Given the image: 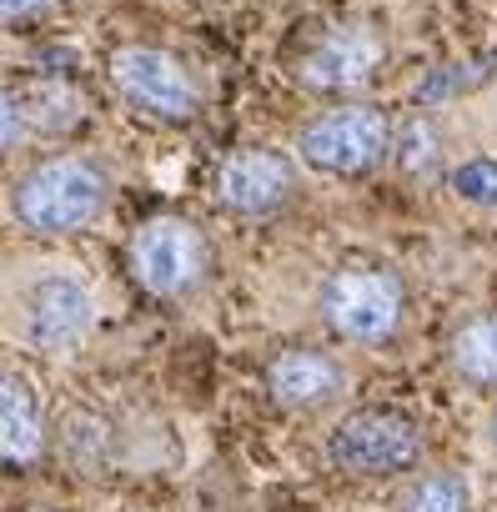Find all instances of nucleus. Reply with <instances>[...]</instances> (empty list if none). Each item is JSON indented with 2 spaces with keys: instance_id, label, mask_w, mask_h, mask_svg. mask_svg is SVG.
Wrapping results in <instances>:
<instances>
[{
  "instance_id": "nucleus-1",
  "label": "nucleus",
  "mask_w": 497,
  "mask_h": 512,
  "mask_svg": "<svg viewBox=\"0 0 497 512\" xmlns=\"http://www.w3.org/2000/svg\"><path fill=\"white\" fill-rule=\"evenodd\" d=\"M16 216L41 231V236H66V231H81L101 216L106 206V176L76 156H56L46 166H36L26 181H16V196H11Z\"/></svg>"
},
{
  "instance_id": "nucleus-2",
  "label": "nucleus",
  "mask_w": 497,
  "mask_h": 512,
  "mask_svg": "<svg viewBox=\"0 0 497 512\" xmlns=\"http://www.w3.org/2000/svg\"><path fill=\"white\" fill-rule=\"evenodd\" d=\"M422 457V432L412 417L392 412V407H362L347 412L332 432H327V462L337 472L352 477H387V472H407Z\"/></svg>"
},
{
  "instance_id": "nucleus-3",
  "label": "nucleus",
  "mask_w": 497,
  "mask_h": 512,
  "mask_svg": "<svg viewBox=\"0 0 497 512\" xmlns=\"http://www.w3.org/2000/svg\"><path fill=\"white\" fill-rule=\"evenodd\" d=\"M322 317L347 342H382L402 322V282L377 267L332 272L322 287Z\"/></svg>"
},
{
  "instance_id": "nucleus-4",
  "label": "nucleus",
  "mask_w": 497,
  "mask_h": 512,
  "mask_svg": "<svg viewBox=\"0 0 497 512\" xmlns=\"http://www.w3.org/2000/svg\"><path fill=\"white\" fill-rule=\"evenodd\" d=\"M387 141H392V126L377 106H342V111H327L312 126H302L297 151L322 176H357L382 161Z\"/></svg>"
},
{
  "instance_id": "nucleus-5",
  "label": "nucleus",
  "mask_w": 497,
  "mask_h": 512,
  "mask_svg": "<svg viewBox=\"0 0 497 512\" xmlns=\"http://www.w3.org/2000/svg\"><path fill=\"white\" fill-rule=\"evenodd\" d=\"M111 81L126 96V106L156 121H191L201 106L191 71L171 51H156V46H121L111 56Z\"/></svg>"
},
{
  "instance_id": "nucleus-6",
  "label": "nucleus",
  "mask_w": 497,
  "mask_h": 512,
  "mask_svg": "<svg viewBox=\"0 0 497 512\" xmlns=\"http://www.w3.org/2000/svg\"><path fill=\"white\" fill-rule=\"evenodd\" d=\"M21 312H26V342L36 352H71L96 322V297L76 272L51 267L26 282Z\"/></svg>"
},
{
  "instance_id": "nucleus-7",
  "label": "nucleus",
  "mask_w": 497,
  "mask_h": 512,
  "mask_svg": "<svg viewBox=\"0 0 497 512\" xmlns=\"http://www.w3.org/2000/svg\"><path fill=\"white\" fill-rule=\"evenodd\" d=\"M131 272H136V282L146 292L181 297L206 272V241H201V231L191 221L161 216V221L136 231V241H131Z\"/></svg>"
},
{
  "instance_id": "nucleus-8",
  "label": "nucleus",
  "mask_w": 497,
  "mask_h": 512,
  "mask_svg": "<svg viewBox=\"0 0 497 512\" xmlns=\"http://www.w3.org/2000/svg\"><path fill=\"white\" fill-rule=\"evenodd\" d=\"M211 191L221 206H231L241 216L277 211L292 196V161L282 151H267V146H241V151L216 161Z\"/></svg>"
},
{
  "instance_id": "nucleus-9",
  "label": "nucleus",
  "mask_w": 497,
  "mask_h": 512,
  "mask_svg": "<svg viewBox=\"0 0 497 512\" xmlns=\"http://www.w3.org/2000/svg\"><path fill=\"white\" fill-rule=\"evenodd\" d=\"M387 46L372 26H337L302 56V81L317 91H357L377 76Z\"/></svg>"
},
{
  "instance_id": "nucleus-10",
  "label": "nucleus",
  "mask_w": 497,
  "mask_h": 512,
  "mask_svg": "<svg viewBox=\"0 0 497 512\" xmlns=\"http://www.w3.org/2000/svg\"><path fill=\"white\" fill-rule=\"evenodd\" d=\"M342 387H347V372H342L332 357L312 352V347H287V352H277L272 367H267V392H272V402H282V407H292V412L322 407V402H332Z\"/></svg>"
},
{
  "instance_id": "nucleus-11",
  "label": "nucleus",
  "mask_w": 497,
  "mask_h": 512,
  "mask_svg": "<svg viewBox=\"0 0 497 512\" xmlns=\"http://www.w3.org/2000/svg\"><path fill=\"white\" fill-rule=\"evenodd\" d=\"M0 452H6V467H26L41 452V402L26 372H6L0 382Z\"/></svg>"
},
{
  "instance_id": "nucleus-12",
  "label": "nucleus",
  "mask_w": 497,
  "mask_h": 512,
  "mask_svg": "<svg viewBox=\"0 0 497 512\" xmlns=\"http://www.w3.org/2000/svg\"><path fill=\"white\" fill-rule=\"evenodd\" d=\"M11 96L21 101V116H26V131H41V136H61V131H76L81 116H86V101L71 81L61 76H41V81H26L21 91L11 86Z\"/></svg>"
},
{
  "instance_id": "nucleus-13",
  "label": "nucleus",
  "mask_w": 497,
  "mask_h": 512,
  "mask_svg": "<svg viewBox=\"0 0 497 512\" xmlns=\"http://www.w3.org/2000/svg\"><path fill=\"white\" fill-rule=\"evenodd\" d=\"M452 362L472 382H497V317L467 322L457 332V342H452Z\"/></svg>"
},
{
  "instance_id": "nucleus-14",
  "label": "nucleus",
  "mask_w": 497,
  "mask_h": 512,
  "mask_svg": "<svg viewBox=\"0 0 497 512\" xmlns=\"http://www.w3.org/2000/svg\"><path fill=\"white\" fill-rule=\"evenodd\" d=\"M397 512H472V487L462 472H437V477L417 482L397 502Z\"/></svg>"
},
{
  "instance_id": "nucleus-15",
  "label": "nucleus",
  "mask_w": 497,
  "mask_h": 512,
  "mask_svg": "<svg viewBox=\"0 0 497 512\" xmlns=\"http://www.w3.org/2000/svg\"><path fill=\"white\" fill-rule=\"evenodd\" d=\"M492 66H497V56H487V61H447V66L427 71V81L417 86V101L432 106V101H447L457 91H477V86L492 81Z\"/></svg>"
},
{
  "instance_id": "nucleus-16",
  "label": "nucleus",
  "mask_w": 497,
  "mask_h": 512,
  "mask_svg": "<svg viewBox=\"0 0 497 512\" xmlns=\"http://www.w3.org/2000/svg\"><path fill=\"white\" fill-rule=\"evenodd\" d=\"M452 191H457V201L492 211V206H497V161H492V156L462 161V166L452 171Z\"/></svg>"
},
{
  "instance_id": "nucleus-17",
  "label": "nucleus",
  "mask_w": 497,
  "mask_h": 512,
  "mask_svg": "<svg viewBox=\"0 0 497 512\" xmlns=\"http://www.w3.org/2000/svg\"><path fill=\"white\" fill-rule=\"evenodd\" d=\"M66 452H71L86 472H96V467H101V452H106V422L91 417V412H76V417H71V432H66Z\"/></svg>"
},
{
  "instance_id": "nucleus-18",
  "label": "nucleus",
  "mask_w": 497,
  "mask_h": 512,
  "mask_svg": "<svg viewBox=\"0 0 497 512\" xmlns=\"http://www.w3.org/2000/svg\"><path fill=\"white\" fill-rule=\"evenodd\" d=\"M432 161H437V131H432V126H427V121L417 116V121H407V131H402V146H397V166L417 176V171H427Z\"/></svg>"
},
{
  "instance_id": "nucleus-19",
  "label": "nucleus",
  "mask_w": 497,
  "mask_h": 512,
  "mask_svg": "<svg viewBox=\"0 0 497 512\" xmlns=\"http://www.w3.org/2000/svg\"><path fill=\"white\" fill-rule=\"evenodd\" d=\"M21 136H26V116H21V101L6 91V151H16Z\"/></svg>"
},
{
  "instance_id": "nucleus-20",
  "label": "nucleus",
  "mask_w": 497,
  "mask_h": 512,
  "mask_svg": "<svg viewBox=\"0 0 497 512\" xmlns=\"http://www.w3.org/2000/svg\"><path fill=\"white\" fill-rule=\"evenodd\" d=\"M46 6H56V0H0L6 21H31V16H41Z\"/></svg>"
},
{
  "instance_id": "nucleus-21",
  "label": "nucleus",
  "mask_w": 497,
  "mask_h": 512,
  "mask_svg": "<svg viewBox=\"0 0 497 512\" xmlns=\"http://www.w3.org/2000/svg\"><path fill=\"white\" fill-rule=\"evenodd\" d=\"M492 442H497V417H492Z\"/></svg>"
}]
</instances>
